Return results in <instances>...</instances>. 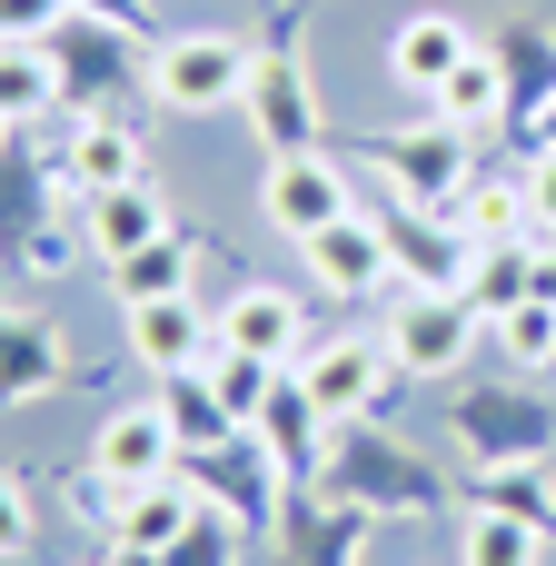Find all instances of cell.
<instances>
[{"label": "cell", "mask_w": 556, "mask_h": 566, "mask_svg": "<svg viewBox=\"0 0 556 566\" xmlns=\"http://www.w3.org/2000/svg\"><path fill=\"white\" fill-rule=\"evenodd\" d=\"M249 70H259L249 40H229V30H179V40L149 50V99L179 109V119H209V109L249 99Z\"/></svg>", "instance_id": "cell-1"}, {"label": "cell", "mask_w": 556, "mask_h": 566, "mask_svg": "<svg viewBox=\"0 0 556 566\" xmlns=\"http://www.w3.org/2000/svg\"><path fill=\"white\" fill-rule=\"evenodd\" d=\"M249 129H259V149L269 159H298V149H318V80H308V60H298V40L279 30L269 50H259V70H249Z\"/></svg>", "instance_id": "cell-2"}, {"label": "cell", "mask_w": 556, "mask_h": 566, "mask_svg": "<svg viewBox=\"0 0 556 566\" xmlns=\"http://www.w3.org/2000/svg\"><path fill=\"white\" fill-rule=\"evenodd\" d=\"M468 348H478V308H468V289H408V298H398V318H388V358H398L408 378H458Z\"/></svg>", "instance_id": "cell-3"}, {"label": "cell", "mask_w": 556, "mask_h": 566, "mask_svg": "<svg viewBox=\"0 0 556 566\" xmlns=\"http://www.w3.org/2000/svg\"><path fill=\"white\" fill-rule=\"evenodd\" d=\"M378 159H388V189L408 199V209H448L458 219V199H468V129H448V119H418V129H388L378 139Z\"/></svg>", "instance_id": "cell-4"}, {"label": "cell", "mask_w": 556, "mask_h": 566, "mask_svg": "<svg viewBox=\"0 0 556 566\" xmlns=\"http://www.w3.org/2000/svg\"><path fill=\"white\" fill-rule=\"evenodd\" d=\"M289 378H298V388H308V398H318V408H328V418L348 428V418L388 408V388H398L408 368H398V358H378L368 338H318V348H308V358H298Z\"/></svg>", "instance_id": "cell-5"}, {"label": "cell", "mask_w": 556, "mask_h": 566, "mask_svg": "<svg viewBox=\"0 0 556 566\" xmlns=\"http://www.w3.org/2000/svg\"><path fill=\"white\" fill-rule=\"evenodd\" d=\"M259 209H269V229H279V239H318V229H328V219H348L358 199H348V169H338V159L298 149V159H269Z\"/></svg>", "instance_id": "cell-6"}, {"label": "cell", "mask_w": 556, "mask_h": 566, "mask_svg": "<svg viewBox=\"0 0 556 566\" xmlns=\"http://www.w3.org/2000/svg\"><path fill=\"white\" fill-rule=\"evenodd\" d=\"M378 229H388V259H398V279H408V289H468L478 239H468L448 209H408V199H398Z\"/></svg>", "instance_id": "cell-7"}, {"label": "cell", "mask_w": 556, "mask_h": 566, "mask_svg": "<svg viewBox=\"0 0 556 566\" xmlns=\"http://www.w3.org/2000/svg\"><path fill=\"white\" fill-rule=\"evenodd\" d=\"M298 259H308V279H318L328 298H368L378 279H398V259H388V229H378L368 209H348V219H328L318 239H298Z\"/></svg>", "instance_id": "cell-8"}, {"label": "cell", "mask_w": 556, "mask_h": 566, "mask_svg": "<svg viewBox=\"0 0 556 566\" xmlns=\"http://www.w3.org/2000/svg\"><path fill=\"white\" fill-rule=\"evenodd\" d=\"M129 318V358L149 378H179V368H209L219 358V318L199 298H149V308H119Z\"/></svg>", "instance_id": "cell-9"}, {"label": "cell", "mask_w": 556, "mask_h": 566, "mask_svg": "<svg viewBox=\"0 0 556 566\" xmlns=\"http://www.w3.org/2000/svg\"><path fill=\"white\" fill-rule=\"evenodd\" d=\"M458 60H478V30H468L458 10H418V20L388 30V80L418 90V99H438V90L458 80Z\"/></svg>", "instance_id": "cell-10"}, {"label": "cell", "mask_w": 556, "mask_h": 566, "mask_svg": "<svg viewBox=\"0 0 556 566\" xmlns=\"http://www.w3.org/2000/svg\"><path fill=\"white\" fill-rule=\"evenodd\" d=\"M80 239H90V259H99V269H119V259L159 249V239H169V199H159V179H129V189L80 199Z\"/></svg>", "instance_id": "cell-11"}, {"label": "cell", "mask_w": 556, "mask_h": 566, "mask_svg": "<svg viewBox=\"0 0 556 566\" xmlns=\"http://www.w3.org/2000/svg\"><path fill=\"white\" fill-rule=\"evenodd\" d=\"M209 497L169 468V478H139V488H109V517H119V557H169L179 537H189V517H199Z\"/></svg>", "instance_id": "cell-12"}, {"label": "cell", "mask_w": 556, "mask_h": 566, "mask_svg": "<svg viewBox=\"0 0 556 566\" xmlns=\"http://www.w3.org/2000/svg\"><path fill=\"white\" fill-rule=\"evenodd\" d=\"M99 488H139V478H169L179 468V428H169V408L159 398H139V408H119L109 428H99Z\"/></svg>", "instance_id": "cell-13"}, {"label": "cell", "mask_w": 556, "mask_h": 566, "mask_svg": "<svg viewBox=\"0 0 556 566\" xmlns=\"http://www.w3.org/2000/svg\"><path fill=\"white\" fill-rule=\"evenodd\" d=\"M139 159H149V149H139V129H129V119H109V109H90V119L70 129V149H60V179H70L80 199H99V189L149 179Z\"/></svg>", "instance_id": "cell-14"}, {"label": "cell", "mask_w": 556, "mask_h": 566, "mask_svg": "<svg viewBox=\"0 0 556 566\" xmlns=\"http://www.w3.org/2000/svg\"><path fill=\"white\" fill-rule=\"evenodd\" d=\"M219 348H249V358H269V368H298L308 358V338H298V298L289 289H239L229 308H219Z\"/></svg>", "instance_id": "cell-15"}, {"label": "cell", "mask_w": 556, "mask_h": 566, "mask_svg": "<svg viewBox=\"0 0 556 566\" xmlns=\"http://www.w3.org/2000/svg\"><path fill=\"white\" fill-rule=\"evenodd\" d=\"M328 428H338V418H328V408H318V398H308L298 378H279V398L259 408V428H249V438H269L279 478H308V468L328 458Z\"/></svg>", "instance_id": "cell-16"}, {"label": "cell", "mask_w": 556, "mask_h": 566, "mask_svg": "<svg viewBox=\"0 0 556 566\" xmlns=\"http://www.w3.org/2000/svg\"><path fill=\"white\" fill-rule=\"evenodd\" d=\"M328 458H338V488H348V507H368V497H378V507H428V497H438V488H428V468H418V458H398V448L338 438Z\"/></svg>", "instance_id": "cell-17"}, {"label": "cell", "mask_w": 556, "mask_h": 566, "mask_svg": "<svg viewBox=\"0 0 556 566\" xmlns=\"http://www.w3.org/2000/svg\"><path fill=\"white\" fill-rule=\"evenodd\" d=\"M70 368V338H50L30 308H0V408H30Z\"/></svg>", "instance_id": "cell-18"}, {"label": "cell", "mask_w": 556, "mask_h": 566, "mask_svg": "<svg viewBox=\"0 0 556 566\" xmlns=\"http://www.w3.org/2000/svg\"><path fill=\"white\" fill-rule=\"evenodd\" d=\"M497 70H507V109H517V119H537V109L556 119V30L507 20V30H497Z\"/></svg>", "instance_id": "cell-19"}, {"label": "cell", "mask_w": 556, "mask_h": 566, "mask_svg": "<svg viewBox=\"0 0 556 566\" xmlns=\"http://www.w3.org/2000/svg\"><path fill=\"white\" fill-rule=\"evenodd\" d=\"M458 229L487 249V239H537V199H527V179H507V169H478L468 179V199H458Z\"/></svg>", "instance_id": "cell-20"}, {"label": "cell", "mask_w": 556, "mask_h": 566, "mask_svg": "<svg viewBox=\"0 0 556 566\" xmlns=\"http://www.w3.org/2000/svg\"><path fill=\"white\" fill-rule=\"evenodd\" d=\"M159 408H169V428H179V458H199V448H229V438H249L229 408H219V388H209V368H179V378H159Z\"/></svg>", "instance_id": "cell-21"}, {"label": "cell", "mask_w": 556, "mask_h": 566, "mask_svg": "<svg viewBox=\"0 0 556 566\" xmlns=\"http://www.w3.org/2000/svg\"><path fill=\"white\" fill-rule=\"evenodd\" d=\"M189 279H199V249L169 229L159 249H139V259H119L109 269V289H119V308H149V298H189Z\"/></svg>", "instance_id": "cell-22"}, {"label": "cell", "mask_w": 556, "mask_h": 566, "mask_svg": "<svg viewBox=\"0 0 556 566\" xmlns=\"http://www.w3.org/2000/svg\"><path fill=\"white\" fill-rule=\"evenodd\" d=\"M458 566H547V527H527V517H507V507H468Z\"/></svg>", "instance_id": "cell-23"}, {"label": "cell", "mask_w": 556, "mask_h": 566, "mask_svg": "<svg viewBox=\"0 0 556 566\" xmlns=\"http://www.w3.org/2000/svg\"><path fill=\"white\" fill-rule=\"evenodd\" d=\"M438 119H448V129H468V139L507 119V70H497V50H478V60H458V80L438 90Z\"/></svg>", "instance_id": "cell-24"}, {"label": "cell", "mask_w": 556, "mask_h": 566, "mask_svg": "<svg viewBox=\"0 0 556 566\" xmlns=\"http://www.w3.org/2000/svg\"><path fill=\"white\" fill-rule=\"evenodd\" d=\"M527 259H537V239H487V249L468 259V308H478V318L527 308Z\"/></svg>", "instance_id": "cell-25"}, {"label": "cell", "mask_w": 556, "mask_h": 566, "mask_svg": "<svg viewBox=\"0 0 556 566\" xmlns=\"http://www.w3.org/2000/svg\"><path fill=\"white\" fill-rule=\"evenodd\" d=\"M60 99V60H50V40H0V119L20 129V119H40Z\"/></svg>", "instance_id": "cell-26"}, {"label": "cell", "mask_w": 556, "mask_h": 566, "mask_svg": "<svg viewBox=\"0 0 556 566\" xmlns=\"http://www.w3.org/2000/svg\"><path fill=\"white\" fill-rule=\"evenodd\" d=\"M279 378H289V368H269V358H249V348H219V358H209V388H219V408H229L239 428H259V408L279 398Z\"/></svg>", "instance_id": "cell-27"}, {"label": "cell", "mask_w": 556, "mask_h": 566, "mask_svg": "<svg viewBox=\"0 0 556 566\" xmlns=\"http://www.w3.org/2000/svg\"><path fill=\"white\" fill-rule=\"evenodd\" d=\"M478 507H507V517H527V527H547L556 537V488L537 468H497V478H478Z\"/></svg>", "instance_id": "cell-28"}, {"label": "cell", "mask_w": 556, "mask_h": 566, "mask_svg": "<svg viewBox=\"0 0 556 566\" xmlns=\"http://www.w3.org/2000/svg\"><path fill=\"white\" fill-rule=\"evenodd\" d=\"M497 348H507L517 368H556V308H547V298L507 308V318H497Z\"/></svg>", "instance_id": "cell-29"}, {"label": "cell", "mask_w": 556, "mask_h": 566, "mask_svg": "<svg viewBox=\"0 0 556 566\" xmlns=\"http://www.w3.org/2000/svg\"><path fill=\"white\" fill-rule=\"evenodd\" d=\"M229 547H239V527H229V517H209V507H199V517H189V537H179V547H169V557H179V566H229Z\"/></svg>", "instance_id": "cell-30"}, {"label": "cell", "mask_w": 556, "mask_h": 566, "mask_svg": "<svg viewBox=\"0 0 556 566\" xmlns=\"http://www.w3.org/2000/svg\"><path fill=\"white\" fill-rule=\"evenodd\" d=\"M60 30V0H0V40H50Z\"/></svg>", "instance_id": "cell-31"}, {"label": "cell", "mask_w": 556, "mask_h": 566, "mask_svg": "<svg viewBox=\"0 0 556 566\" xmlns=\"http://www.w3.org/2000/svg\"><path fill=\"white\" fill-rule=\"evenodd\" d=\"M30 547V497H20V478L0 468V557H20Z\"/></svg>", "instance_id": "cell-32"}, {"label": "cell", "mask_w": 556, "mask_h": 566, "mask_svg": "<svg viewBox=\"0 0 556 566\" xmlns=\"http://www.w3.org/2000/svg\"><path fill=\"white\" fill-rule=\"evenodd\" d=\"M527 199H537V239H556V139L537 149V169H527Z\"/></svg>", "instance_id": "cell-33"}, {"label": "cell", "mask_w": 556, "mask_h": 566, "mask_svg": "<svg viewBox=\"0 0 556 566\" xmlns=\"http://www.w3.org/2000/svg\"><path fill=\"white\" fill-rule=\"evenodd\" d=\"M80 10H90V20H119V30H129V20H149V0H80Z\"/></svg>", "instance_id": "cell-34"}, {"label": "cell", "mask_w": 556, "mask_h": 566, "mask_svg": "<svg viewBox=\"0 0 556 566\" xmlns=\"http://www.w3.org/2000/svg\"><path fill=\"white\" fill-rule=\"evenodd\" d=\"M0 159H10V119H0Z\"/></svg>", "instance_id": "cell-35"}]
</instances>
